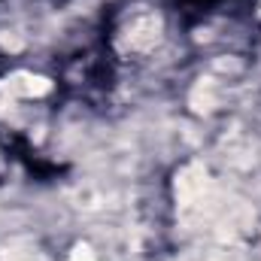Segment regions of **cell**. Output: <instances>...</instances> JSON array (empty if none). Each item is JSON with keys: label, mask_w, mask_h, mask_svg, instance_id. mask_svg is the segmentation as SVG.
Instances as JSON below:
<instances>
[{"label": "cell", "mask_w": 261, "mask_h": 261, "mask_svg": "<svg viewBox=\"0 0 261 261\" xmlns=\"http://www.w3.org/2000/svg\"><path fill=\"white\" fill-rule=\"evenodd\" d=\"M203 192H206V170L200 164L186 167L182 176H179V182H176V195H179L182 210H192L197 200L203 197Z\"/></svg>", "instance_id": "obj_1"}, {"label": "cell", "mask_w": 261, "mask_h": 261, "mask_svg": "<svg viewBox=\"0 0 261 261\" xmlns=\"http://www.w3.org/2000/svg\"><path fill=\"white\" fill-rule=\"evenodd\" d=\"M9 94H21V97H37V94H46L52 85H49V79H43V76H31V73H18V76H12L9 79Z\"/></svg>", "instance_id": "obj_2"}, {"label": "cell", "mask_w": 261, "mask_h": 261, "mask_svg": "<svg viewBox=\"0 0 261 261\" xmlns=\"http://www.w3.org/2000/svg\"><path fill=\"white\" fill-rule=\"evenodd\" d=\"M67 261H94V255H91V249L88 246H76L73 252H70V258Z\"/></svg>", "instance_id": "obj_3"}]
</instances>
